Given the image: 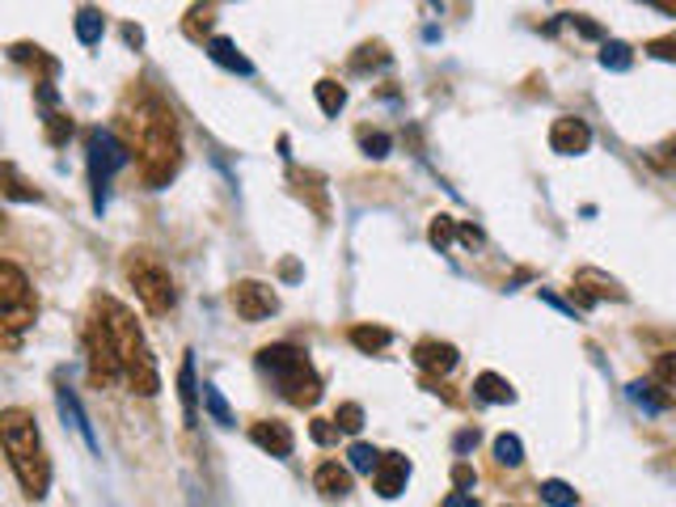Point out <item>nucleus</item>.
Instances as JSON below:
<instances>
[{
	"label": "nucleus",
	"mask_w": 676,
	"mask_h": 507,
	"mask_svg": "<svg viewBox=\"0 0 676 507\" xmlns=\"http://www.w3.org/2000/svg\"><path fill=\"white\" fill-rule=\"evenodd\" d=\"M127 127H131V136H127L124 144L131 157H140L144 182H149L152 191L170 186V177L182 165V136H178L174 110L149 94V98L136 101V115H127Z\"/></svg>",
	"instance_id": "nucleus-1"
},
{
	"label": "nucleus",
	"mask_w": 676,
	"mask_h": 507,
	"mask_svg": "<svg viewBox=\"0 0 676 507\" xmlns=\"http://www.w3.org/2000/svg\"><path fill=\"white\" fill-rule=\"evenodd\" d=\"M0 435H4V453H9V465L22 482V490L30 499H43L51 486V461L43 453L34 414L22 406H4L0 410Z\"/></svg>",
	"instance_id": "nucleus-2"
},
{
	"label": "nucleus",
	"mask_w": 676,
	"mask_h": 507,
	"mask_svg": "<svg viewBox=\"0 0 676 507\" xmlns=\"http://www.w3.org/2000/svg\"><path fill=\"white\" fill-rule=\"evenodd\" d=\"M94 309L101 313V322L110 326L115 352H119V364H124V380L140 393V398H152V393L161 389V377H157V359H152L140 326H136V317H131L115 296H98Z\"/></svg>",
	"instance_id": "nucleus-3"
},
{
	"label": "nucleus",
	"mask_w": 676,
	"mask_h": 507,
	"mask_svg": "<svg viewBox=\"0 0 676 507\" xmlns=\"http://www.w3.org/2000/svg\"><path fill=\"white\" fill-rule=\"evenodd\" d=\"M258 368L271 373L279 385V393L292 406H318L322 402V377L318 368L309 364V355L292 343H271L258 352Z\"/></svg>",
	"instance_id": "nucleus-4"
},
{
	"label": "nucleus",
	"mask_w": 676,
	"mask_h": 507,
	"mask_svg": "<svg viewBox=\"0 0 676 507\" xmlns=\"http://www.w3.org/2000/svg\"><path fill=\"white\" fill-rule=\"evenodd\" d=\"M127 144L115 136V131H106V127H94L89 136H85V165H89V191H94V212H106V199H110V182L115 174L127 165Z\"/></svg>",
	"instance_id": "nucleus-5"
},
{
	"label": "nucleus",
	"mask_w": 676,
	"mask_h": 507,
	"mask_svg": "<svg viewBox=\"0 0 676 507\" xmlns=\"http://www.w3.org/2000/svg\"><path fill=\"white\" fill-rule=\"evenodd\" d=\"M34 313H39V301H34V288L30 279L22 276V267L13 258L0 262V326H4V347H18L25 326H34Z\"/></svg>",
	"instance_id": "nucleus-6"
},
{
	"label": "nucleus",
	"mask_w": 676,
	"mask_h": 507,
	"mask_svg": "<svg viewBox=\"0 0 676 507\" xmlns=\"http://www.w3.org/2000/svg\"><path fill=\"white\" fill-rule=\"evenodd\" d=\"M124 276H127V283L136 288V296L144 301V309L149 313H170L178 304V292H174V276L152 258V254H131L124 262Z\"/></svg>",
	"instance_id": "nucleus-7"
},
{
	"label": "nucleus",
	"mask_w": 676,
	"mask_h": 507,
	"mask_svg": "<svg viewBox=\"0 0 676 507\" xmlns=\"http://www.w3.org/2000/svg\"><path fill=\"white\" fill-rule=\"evenodd\" d=\"M85 359H89V380L94 389H106L124 377V364H119V352H115V338H110V326L101 322V313L94 309V317L85 322Z\"/></svg>",
	"instance_id": "nucleus-8"
},
{
	"label": "nucleus",
	"mask_w": 676,
	"mask_h": 507,
	"mask_svg": "<svg viewBox=\"0 0 676 507\" xmlns=\"http://www.w3.org/2000/svg\"><path fill=\"white\" fill-rule=\"evenodd\" d=\"M233 309L242 322H262L279 309V296L262 279H242V283H233Z\"/></svg>",
	"instance_id": "nucleus-9"
},
{
	"label": "nucleus",
	"mask_w": 676,
	"mask_h": 507,
	"mask_svg": "<svg viewBox=\"0 0 676 507\" xmlns=\"http://www.w3.org/2000/svg\"><path fill=\"white\" fill-rule=\"evenodd\" d=\"M576 296L588 309L597 301H626V288L618 279H609L604 271H597V267H583V271H576Z\"/></svg>",
	"instance_id": "nucleus-10"
},
{
	"label": "nucleus",
	"mask_w": 676,
	"mask_h": 507,
	"mask_svg": "<svg viewBox=\"0 0 676 507\" xmlns=\"http://www.w3.org/2000/svg\"><path fill=\"white\" fill-rule=\"evenodd\" d=\"M406 482H410V461L401 453L380 456V465H376V474H373L376 495H380V499H398L401 490H406Z\"/></svg>",
	"instance_id": "nucleus-11"
},
{
	"label": "nucleus",
	"mask_w": 676,
	"mask_h": 507,
	"mask_svg": "<svg viewBox=\"0 0 676 507\" xmlns=\"http://www.w3.org/2000/svg\"><path fill=\"white\" fill-rule=\"evenodd\" d=\"M592 144V127L583 123V119H554L550 127V149L562 152V157H579V152H588Z\"/></svg>",
	"instance_id": "nucleus-12"
},
{
	"label": "nucleus",
	"mask_w": 676,
	"mask_h": 507,
	"mask_svg": "<svg viewBox=\"0 0 676 507\" xmlns=\"http://www.w3.org/2000/svg\"><path fill=\"white\" fill-rule=\"evenodd\" d=\"M457 347L452 343H440V338H423L419 347H415V364L423 368L427 377H449L452 368H457Z\"/></svg>",
	"instance_id": "nucleus-13"
},
{
	"label": "nucleus",
	"mask_w": 676,
	"mask_h": 507,
	"mask_svg": "<svg viewBox=\"0 0 676 507\" xmlns=\"http://www.w3.org/2000/svg\"><path fill=\"white\" fill-rule=\"evenodd\" d=\"M250 440L262 449V453L279 456V461H283V456H292V444H297V440H292V428H288V423H279V419H262V423H254Z\"/></svg>",
	"instance_id": "nucleus-14"
},
{
	"label": "nucleus",
	"mask_w": 676,
	"mask_h": 507,
	"mask_svg": "<svg viewBox=\"0 0 676 507\" xmlns=\"http://www.w3.org/2000/svg\"><path fill=\"white\" fill-rule=\"evenodd\" d=\"M178 398H182V414H186V428H195V423H200V398H203V389L195 385V359H191V352H186L182 368H178Z\"/></svg>",
	"instance_id": "nucleus-15"
},
{
	"label": "nucleus",
	"mask_w": 676,
	"mask_h": 507,
	"mask_svg": "<svg viewBox=\"0 0 676 507\" xmlns=\"http://www.w3.org/2000/svg\"><path fill=\"white\" fill-rule=\"evenodd\" d=\"M55 402H60V414L73 423V431L89 444V453H98V435H94V428H89V419H85V410H81V402H76L73 389H55Z\"/></svg>",
	"instance_id": "nucleus-16"
},
{
	"label": "nucleus",
	"mask_w": 676,
	"mask_h": 507,
	"mask_svg": "<svg viewBox=\"0 0 676 507\" xmlns=\"http://www.w3.org/2000/svg\"><path fill=\"white\" fill-rule=\"evenodd\" d=\"M207 55H212V64H221L225 73H237V76H254V64L237 51L233 39H207Z\"/></svg>",
	"instance_id": "nucleus-17"
},
{
	"label": "nucleus",
	"mask_w": 676,
	"mask_h": 507,
	"mask_svg": "<svg viewBox=\"0 0 676 507\" xmlns=\"http://www.w3.org/2000/svg\"><path fill=\"white\" fill-rule=\"evenodd\" d=\"M313 486H318L326 499H343L351 490V470L347 465H339V461H322L318 474H313Z\"/></svg>",
	"instance_id": "nucleus-18"
},
{
	"label": "nucleus",
	"mask_w": 676,
	"mask_h": 507,
	"mask_svg": "<svg viewBox=\"0 0 676 507\" xmlns=\"http://www.w3.org/2000/svg\"><path fill=\"white\" fill-rule=\"evenodd\" d=\"M474 398L478 402H491V406H507V402H516V389H512L500 373H482V377L474 380Z\"/></svg>",
	"instance_id": "nucleus-19"
},
{
	"label": "nucleus",
	"mask_w": 676,
	"mask_h": 507,
	"mask_svg": "<svg viewBox=\"0 0 676 507\" xmlns=\"http://www.w3.org/2000/svg\"><path fill=\"white\" fill-rule=\"evenodd\" d=\"M76 39L85 43V47H98L101 34H106V18H101V9H76Z\"/></svg>",
	"instance_id": "nucleus-20"
},
{
	"label": "nucleus",
	"mask_w": 676,
	"mask_h": 507,
	"mask_svg": "<svg viewBox=\"0 0 676 507\" xmlns=\"http://www.w3.org/2000/svg\"><path fill=\"white\" fill-rule=\"evenodd\" d=\"M351 343H355L364 355H376L394 343V334H389L385 326H351Z\"/></svg>",
	"instance_id": "nucleus-21"
},
{
	"label": "nucleus",
	"mask_w": 676,
	"mask_h": 507,
	"mask_svg": "<svg viewBox=\"0 0 676 507\" xmlns=\"http://www.w3.org/2000/svg\"><path fill=\"white\" fill-rule=\"evenodd\" d=\"M630 398L643 406V410H655V414L673 406V398H668L659 385H652V380H634V385H630Z\"/></svg>",
	"instance_id": "nucleus-22"
},
{
	"label": "nucleus",
	"mask_w": 676,
	"mask_h": 507,
	"mask_svg": "<svg viewBox=\"0 0 676 507\" xmlns=\"http://www.w3.org/2000/svg\"><path fill=\"white\" fill-rule=\"evenodd\" d=\"M313 94H318V106H322V115H330V119H334V115L347 106V89H343L339 80H318V89H313Z\"/></svg>",
	"instance_id": "nucleus-23"
},
{
	"label": "nucleus",
	"mask_w": 676,
	"mask_h": 507,
	"mask_svg": "<svg viewBox=\"0 0 676 507\" xmlns=\"http://www.w3.org/2000/svg\"><path fill=\"white\" fill-rule=\"evenodd\" d=\"M541 499H546L550 507H576L579 504L576 486H571V482H562V478L541 482Z\"/></svg>",
	"instance_id": "nucleus-24"
},
{
	"label": "nucleus",
	"mask_w": 676,
	"mask_h": 507,
	"mask_svg": "<svg viewBox=\"0 0 676 507\" xmlns=\"http://www.w3.org/2000/svg\"><path fill=\"white\" fill-rule=\"evenodd\" d=\"M601 64L609 68V73H630V64H634V51L626 47V43H604V51H601Z\"/></svg>",
	"instance_id": "nucleus-25"
},
{
	"label": "nucleus",
	"mask_w": 676,
	"mask_h": 507,
	"mask_svg": "<svg viewBox=\"0 0 676 507\" xmlns=\"http://www.w3.org/2000/svg\"><path fill=\"white\" fill-rule=\"evenodd\" d=\"M203 410L221 423V428H233V410H228V402L221 398V389L216 385H203Z\"/></svg>",
	"instance_id": "nucleus-26"
},
{
	"label": "nucleus",
	"mask_w": 676,
	"mask_h": 507,
	"mask_svg": "<svg viewBox=\"0 0 676 507\" xmlns=\"http://www.w3.org/2000/svg\"><path fill=\"white\" fill-rule=\"evenodd\" d=\"M212 22H216V4H195V9L186 13V34L200 43L203 34L212 30Z\"/></svg>",
	"instance_id": "nucleus-27"
},
{
	"label": "nucleus",
	"mask_w": 676,
	"mask_h": 507,
	"mask_svg": "<svg viewBox=\"0 0 676 507\" xmlns=\"http://www.w3.org/2000/svg\"><path fill=\"white\" fill-rule=\"evenodd\" d=\"M457 233H461V228H457V220H452V216H436V220H431V228H427V241H431L436 250L444 254L452 246V237H457Z\"/></svg>",
	"instance_id": "nucleus-28"
},
{
	"label": "nucleus",
	"mask_w": 676,
	"mask_h": 507,
	"mask_svg": "<svg viewBox=\"0 0 676 507\" xmlns=\"http://www.w3.org/2000/svg\"><path fill=\"white\" fill-rule=\"evenodd\" d=\"M495 456H500V465H521L525 461V444H521V435H512V431H503L500 440H495Z\"/></svg>",
	"instance_id": "nucleus-29"
},
{
	"label": "nucleus",
	"mask_w": 676,
	"mask_h": 507,
	"mask_svg": "<svg viewBox=\"0 0 676 507\" xmlns=\"http://www.w3.org/2000/svg\"><path fill=\"white\" fill-rule=\"evenodd\" d=\"M0 177H4V195H9V199H39V191H30L22 177H18V165H13V161L0 165Z\"/></svg>",
	"instance_id": "nucleus-30"
},
{
	"label": "nucleus",
	"mask_w": 676,
	"mask_h": 507,
	"mask_svg": "<svg viewBox=\"0 0 676 507\" xmlns=\"http://www.w3.org/2000/svg\"><path fill=\"white\" fill-rule=\"evenodd\" d=\"M347 456H351V470H355V474H376V465H380V456L385 453H376L373 444H351Z\"/></svg>",
	"instance_id": "nucleus-31"
},
{
	"label": "nucleus",
	"mask_w": 676,
	"mask_h": 507,
	"mask_svg": "<svg viewBox=\"0 0 676 507\" xmlns=\"http://www.w3.org/2000/svg\"><path fill=\"white\" fill-rule=\"evenodd\" d=\"M309 435L322 444V449H330V444H339V435H343V428L334 423V419H313L309 423Z\"/></svg>",
	"instance_id": "nucleus-32"
},
{
	"label": "nucleus",
	"mask_w": 676,
	"mask_h": 507,
	"mask_svg": "<svg viewBox=\"0 0 676 507\" xmlns=\"http://www.w3.org/2000/svg\"><path fill=\"white\" fill-rule=\"evenodd\" d=\"M73 136V119L68 115H60V110H51L47 115V140L51 144H64Z\"/></svg>",
	"instance_id": "nucleus-33"
},
{
	"label": "nucleus",
	"mask_w": 676,
	"mask_h": 507,
	"mask_svg": "<svg viewBox=\"0 0 676 507\" xmlns=\"http://www.w3.org/2000/svg\"><path fill=\"white\" fill-rule=\"evenodd\" d=\"M360 144H364V152L376 157V161H380V157H389V149H394V140H389L385 131H364V136H360Z\"/></svg>",
	"instance_id": "nucleus-34"
},
{
	"label": "nucleus",
	"mask_w": 676,
	"mask_h": 507,
	"mask_svg": "<svg viewBox=\"0 0 676 507\" xmlns=\"http://www.w3.org/2000/svg\"><path fill=\"white\" fill-rule=\"evenodd\" d=\"M334 423H339L343 431H360V428H364V406L343 402V406H339V414H334Z\"/></svg>",
	"instance_id": "nucleus-35"
},
{
	"label": "nucleus",
	"mask_w": 676,
	"mask_h": 507,
	"mask_svg": "<svg viewBox=\"0 0 676 507\" xmlns=\"http://www.w3.org/2000/svg\"><path fill=\"white\" fill-rule=\"evenodd\" d=\"M385 60H389V55H385V47H380V43H368V47H360V55H355V60H351V68H355V73H364V68H368V64H385Z\"/></svg>",
	"instance_id": "nucleus-36"
},
{
	"label": "nucleus",
	"mask_w": 676,
	"mask_h": 507,
	"mask_svg": "<svg viewBox=\"0 0 676 507\" xmlns=\"http://www.w3.org/2000/svg\"><path fill=\"white\" fill-rule=\"evenodd\" d=\"M655 380H659V385H668V389H676V352H668V355H659V359H655Z\"/></svg>",
	"instance_id": "nucleus-37"
},
{
	"label": "nucleus",
	"mask_w": 676,
	"mask_h": 507,
	"mask_svg": "<svg viewBox=\"0 0 676 507\" xmlns=\"http://www.w3.org/2000/svg\"><path fill=\"white\" fill-rule=\"evenodd\" d=\"M647 51L655 60H676V39H655V43H647Z\"/></svg>",
	"instance_id": "nucleus-38"
},
{
	"label": "nucleus",
	"mask_w": 676,
	"mask_h": 507,
	"mask_svg": "<svg viewBox=\"0 0 676 507\" xmlns=\"http://www.w3.org/2000/svg\"><path fill=\"white\" fill-rule=\"evenodd\" d=\"M567 22L576 25L579 34H588V39H601V34H604L601 25H597V22H588V18H579V13H576V18H567Z\"/></svg>",
	"instance_id": "nucleus-39"
},
{
	"label": "nucleus",
	"mask_w": 676,
	"mask_h": 507,
	"mask_svg": "<svg viewBox=\"0 0 676 507\" xmlns=\"http://www.w3.org/2000/svg\"><path fill=\"white\" fill-rule=\"evenodd\" d=\"M440 507H482V504H478L470 490H457V495H449V499H444Z\"/></svg>",
	"instance_id": "nucleus-40"
},
{
	"label": "nucleus",
	"mask_w": 676,
	"mask_h": 507,
	"mask_svg": "<svg viewBox=\"0 0 676 507\" xmlns=\"http://www.w3.org/2000/svg\"><path fill=\"white\" fill-rule=\"evenodd\" d=\"M452 482H457L461 490H465V486H474V470H470V465H457V470H452Z\"/></svg>",
	"instance_id": "nucleus-41"
},
{
	"label": "nucleus",
	"mask_w": 676,
	"mask_h": 507,
	"mask_svg": "<svg viewBox=\"0 0 676 507\" xmlns=\"http://www.w3.org/2000/svg\"><path fill=\"white\" fill-rule=\"evenodd\" d=\"M470 449H478V428L474 431H461V435H457V453H470Z\"/></svg>",
	"instance_id": "nucleus-42"
},
{
	"label": "nucleus",
	"mask_w": 676,
	"mask_h": 507,
	"mask_svg": "<svg viewBox=\"0 0 676 507\" xmlns=\"http://www.w3.org/2000/svg\"><path fill=\"white\" fill-rule=\"evenodd\" d=\"M664 152H673V157H655V165H659V170H668V174H676V144H668Z\"/></svg>",
	"instance_id": "nucleus-43"
},
{
	"label": "nucleus",
	"mask_w": 676,
	"mask_h": 507,
	"mask_svg": "<svg viewBox=\"0 0 676 507\" xmlns=\"http://www.w3.org/2000/svg\"><path fill=\"white\" fill-rule=\"evenodd\" d=\"M124 39L131 43V47H140L144 43V34H140V25H124Z\"/></svg>",
	"instance_id": "nucleus-44"
},
{
	"label": "nucleus",
	"mask_w": 676,
	"mask_h": 507,
	"mask_svg": "<svg viewBox=\"0 0 676 507\" xmlns=\"http://www.w3.org/2000/svg\"><path fill=\"white\" fill-rule=\"evenodd\" d=\"M461 241H465V246H482V233H478V228H461Z\"/></svg>",
	"instance_id": "nucleus-45"
}]
</instances>
